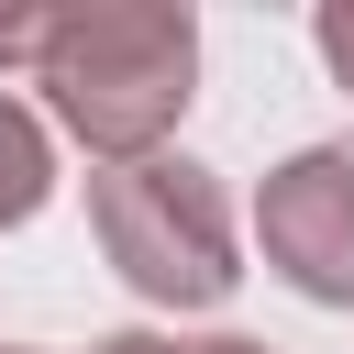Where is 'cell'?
Segmentation results:
<instances>
[{
    "mask_svg": "<svg viewBox=\"0 0 354 354\" xmlns=\"http://www.w3.org/2000/svg\"><path fill=\"white\" fill-rule=\"evenodd\" d=\"M88 221L100 254L133 277V299L155 310H221L232 299V199L210 166L188 155H144V166H100L88 177Z\"/></svg>",
    "mask_w": 354,
    "mask_h": 354,
    "instance_id": "2",
    "label": "cell"
},
{
    "mask_svg": "<svg viewBox=\"0 0 354 354\" xmlns=\"http://www.w3.org/2000/svg\"><path fill=\"white\" fill-rule=\"evenodd\" d=\"M44 188H55V144H44V122L0 88V232H11V221H33V210H44Z\"/></svg>",
    "mask_w": 354,
    "mask_h": 354,
    "instance_id": "4",
    "label": "cell"
},
{
    "mask_svg": "<svg viewBox=\"0 0 354 354\" xmlns=\"http://www.w3.org/2000/svg\"><path fill=\"white\" fill-rule=\"evenodd\" d=\"M44 100L55 122L111 155V166H144L177 111H188V77H199V22L166 11V0H88V11H55L44 33Z\"/></svg>",
    "mask_w": 354,
    "mask_h": 354,
    "instance_id": "1",
    "label": "cell"
},
{
    "mask_svg": "<svg viewBox=\"0 0 354 354\" xmlns=\"http://www.w3.org/2000/svg\"><path fill=\"white\" fill-rule=\"evenodd\" d=\"M254 232H266V266L299 299L354 310V144H299L254 188Z\"/></svg>",
    "mask_w": 354,
    "mask_h": 354,
    "instance_id": "3",
    "label": "cell"
},
{
    "mask_svg": "<svg viewBox=\"0 0 354 354\" xmlns=\"http://www.w3.org/2000/svg\"><path fill=\"white\" fill-rule=\"evenodd\" d=\"M88 354H199V343H177V332H100Z\"/></svg>",
    "mask_w": 354,
    "mask_h": 354,
    "instance_id": "7",
    "label": "cell"
},
{
    "mask_svg": "<svg viewBox=\"0 0 354 354\" xmlns=\"http://www.w3.org/2000/svg\"><path fill=\"white\" fill-rule=\"evenodd\" d=\"M44 33H55V22H33V11H0V66H44Z\"/></svg>",
    "mask_w": 354,
    "mask_h": 354,
    "instance_id": "6",
    "label": "cell"
},
{
    "mask_svg": "<svg viewBox=\"0 0 354 354\" xmlns=\"http://www.w3.org/2000/svg\"><path fill=\"white\" fill-rule=\"evenodd\" d=\"M310 33H321V66L354 88V0H321V22H310Z\"/></svg>",
    "mask_w": 354,
    "mask_h": 354,
    "instance_id": "5",
    "label": "cell"
},
{
    "mask_svg": "<svg viewBox=\"0 0 354 354\" xmlns=\"http://www.w3.org/2000/svg\"><path fill=\"white\" fill-rule=\"evenodd\" d=\"M199 354H266V343H243V332H221V343H199Z\"/></svg>",
    "mask_w": 354,
    "mask_h": 354,
    "instance_id": "8",
    "label": "cell"
},
{
    "mask_svg": "<svg viewBox=\"0 0 354 354\" xmlns=\"http://www.w3.org/2000/svg\"><path fill=\"white\" fill-rule=\"evenodd\" d=\"M0 354H33V343H0Z\"/></svg>",
    "mask_w": 354,
    "mask_h": 354,
    "instance_id": "9",
    "label": "cell"
}]
</instances>
